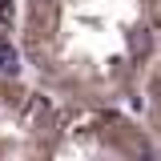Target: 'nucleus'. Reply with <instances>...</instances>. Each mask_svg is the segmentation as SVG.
Listing matches in <instances>:
<instances>
[{
	"instance_id": "obj_1",
	"label": "nucleus",
	"mask_w": 161,
	"mask_h": 161,
	"mask_svg": "<svg viewBox=\"0 0 161 161\" xmlns=\"http://www.w3.org/2000/svg\"><path fill=\"white\" fill-rule=\"evenodd\" d=\"M161 53V0H24L20 57L36 85L69 105L141 101Z\"/></svg>"
},
{
	"instance_id": "obj_2",
	"label": "nucleus",
	"mask_w": 161,
	"mask_h": 161,
	"mask_svg": "<svg viewBox=\"0 0 161 161\" xmlns=\"http://www.w3.org/2000/svg\"><path fill=\"white\" fill-rule=\"evenodd\" d=\"M141 105H145V129H149V137H153V145L161 153V53L153 60V69H149V77H145Z\"/></svg>"
}]
</instances>
